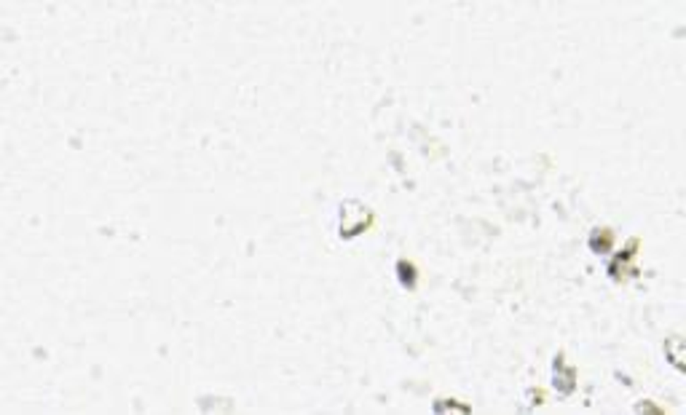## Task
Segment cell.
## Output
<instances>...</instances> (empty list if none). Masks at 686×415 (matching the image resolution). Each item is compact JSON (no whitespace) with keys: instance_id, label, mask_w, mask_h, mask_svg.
Returning <instances> with one entry per match:
<instances>
[{"instance_id":"1","label":"cell","mask_w":686,"mask_h":415,"mask_svg":"<svg viewBox=\"0 0 686 415\" xmlns=\"http://www.w3.org/2000/svg\"><path fill=\"white\" fill-rule=\"evenodd\" d=\"M338 214H341V220H338V236L343 241L360 236V233H365L367 228L373 226V212L362 201H357V199H349V201L341 204V212Z\"/></svg>"},{"instance_id":"2","label":"cell","mask_w":686,"mask_h":415,"mask_svg":"<svg viewBox=\"0 0 686 415\" xmlns=\"http://www.w3.org/2000/svg\"><path fill=\"white\" fill-rule=\"evenodd\" d=\"M552 370H555V380H552L555 391H558L561 397H568V394H574V389H576V370H574V367H566V362H563L561 353L555 356V362H552Z\"/></svg>"},{"instance_id":"3","label":"cell","mask_w":686,"mask_h":415,"mask_svg":"<svg viewBox=\"0 0 686 415\" xmlns=\"http://www.w3.org/2000/svg\"><path fill=\"white\" fill-rule=\"evenodd\" d=\"M587 244H590V250L595 252V255H609L614 247V233L612 230H600V228H595L593 233H590V239H587Z\"/></svg>"},{"instance_id":"4","label":"cell","mask_w":686,"mask_h":415,"mask_svg":"<svg viewBox=\"0 0 686 415\" xmlns=\"http://www.w3.org/2000/svg\"><path fill=\"white\" fill-rule=\"evenodd\" d=\"M397 279L399 284L405 287V290H416V281H418V271H416V265L411 263V260H397Z\"/></svg>"}]
</instances>
